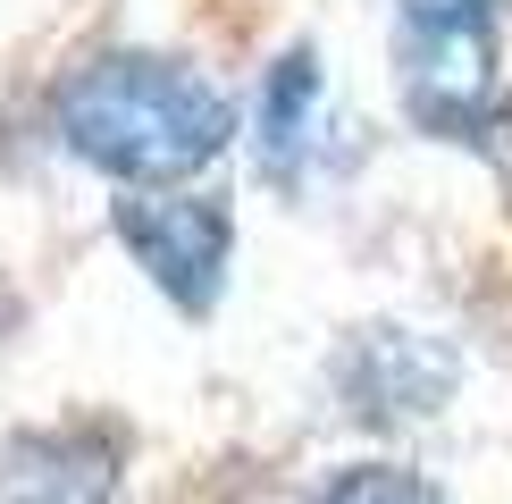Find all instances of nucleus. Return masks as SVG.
<instances>
[{
    "label": "nucleus",
    "instance_id": "1",
    "mask_svg": "<svg viewBox=\"0 0 512 504\" xmlns=\"http://www.w3.org/2000/svg\"><path fill=\"white\" fill-rule=\"evenodd\" d=\"M51 143L118 194L194 185L236 143V101L177 51H93L51 84Z\"/></svg>",
    "mask_w": 512,
    "mask_h": 504
},
{
    "label": "nucleus",
    "instance_id": "2",
    "mask_svg": "<svg viewBox=\"0 0 512 504\" xmlns=\"http://www.w3.org/2000/svg\"><path fill=\"white\" fill-rule=\"evenodd\" d=\"M504 9L512 0H395L387 17V68L395 110L412 135L479 152L512 110L504 76Z\"/></svg>",
    "mask_w": 512,
    "mask_h": 504
},
{
    "label": "nucleus",
    "instance_id": "3",
    "mask_svg": "<svg viewBox=\"0 0 512 504\" xmlns=\"http://www.w3.org/2000/svg\"><path fill=\"white\" fill-rule=\"evenodd\" d=\"M110 236L126 244V261L152 278L185 320H210L227 294V269H236V210L202 185H143V194H118Z\"/></svg>",
    "mask_w": 512,
    "mask_h": 504
},
{
    "label": "nucleus",
    "instance_id": "4",
    "mask_svg": "<svg viewBox=\"0 0 512 504\" xmlns=\"http://www.w3.org/2000/svg\"><path fill=\"white\" fill-rule=\"evenodd\" d=\"M462 345L437 328H412V320H370L336 345L328 362V387H336V412L361 420V429H420L437 420L445 404L462 395Z\"/></svg>",
    "mask_w": 512,
    "mask_h": 504
},
{
    "label": "nucleus",
    "instance_id": "5",
    "mask_svg": "<svg viewBox=\"0 0 512 504\" xmlns=\"http://www.w3.org/2000/svg\"><path fill=\"white\" fill-rule=\"evenodd\" d=\"M336 160V93L328 68H319L311 42H286V51L261 68V93H252V168L277 194H311V177Z\"/></svg>",
    "mask_w": 512,
    "mask_h": 504
},
{
    "label": "nucleus",
    "instance_id": "6",
    "mask_svg": "<svg viewBox=\"0 0 512 504\" xmlns=\"http://www.w3.org/2000/svg\"><path fill=\"white\" fill-rule=\"evenodd\" d=\"M126 437L110 420H42L0 437V504H118Z\"/></svg>",
    "mask_w": 512,
    "mask_h": 504
},
{
    "label": "nucleus",
    "instance_id": "7",
    "mask_svg": "<svg viewBox=\"0 0 512 504\" xmlns=\"http://www.w3.org/2000/svg\"><path fill=\"white\" fill-rule=\"evenodd\" d=\"M303 504H454L420 462H395V454H361V462H336V471L311 479Z\"/></svg>",
    "mask_w": 512,
    "mask_h": 504
}]
</instances>
